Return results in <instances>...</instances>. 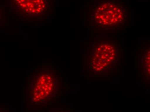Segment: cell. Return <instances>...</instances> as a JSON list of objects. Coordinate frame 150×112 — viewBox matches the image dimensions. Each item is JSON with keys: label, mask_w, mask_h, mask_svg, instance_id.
<instances>
[{"label": "cell", "mask_w": 150, "mask_h": 112, "mask_svg": "<svg viewBox=\"0 0 150 112\" xmlns=\"http://www.w3.org/2000/svg\"><path fill=\"white\" fill-rule=\"evenodd\" d=\"M129 12L126 5L113 1H99L90 6L88 20L98 30H118L127 22Z\"/></svg>", "instance_id": "2"}, {"label": "cell", "mask_w": 150, "mask_h": 112, "mask_svg": "<svg viewBox=\"0 0 150 112\" xmlns=\"http://www.w3.org/2000/svg\"><path fill=\"white\" fill-rule=\"evenodd\" d=\"M49 112H77L74 109L69 108H60L58 109H54Z\"/></svg>", "instance_id": "5"}, {"label": "cell", "mask_w": 150, "mask_h": 112, "mask_svg": "<svg viewBox=\"0 0 150 112\" xmlns=\"http://www.w3.org/2000/svg\"><path fill=\"white\" fill-rule=\"evenodd\" d=\"M61 84L59 76L52 70H42L34 77L30 84V104H51L60 95Z\"/></svg>", "instance_id": "3"}, {"label": "cell", "mask_w": 150, "mask_h": 112, "mask_svg": "<svg viewBox=\"0 0 150 112\" xmlns=\"http://www.w3.org/2000/svg\"><path fill=\"white\" fill-rule=\"evenodd\" d=\"M0 112H5L3 111H0Z\"/></svg>", "instance_id": "6"}, {"label": "cell", "mask_w": 150, "mask_h": 112, "mask_svg": "<svg viewBox=\"0 0 150 112\" xmlns=\"http://www.w3.org/2000/svg\"><path fill=\"white\" fill-rule=\"evenodd\" d=\"M16 1L18 4V6L22 9H24L27 13L33 14L39 13L45 8V5L44 1L21 0Z\"/></svg>", "instance_id": "4"}, {"label": "cell", "mask_w": 150, "mask_h": 112, "mask_svg": "<svg viewBox=\"0 0 150 112\" xmlns=\"http://www.w3.org/2000/svg\"><path fill=\"white\" fill-rule=\"evenodd\" d=\"M121 50L117 43L110 39L91 43L86 58V70L90 78H107L112 75L121 64Z\"/></svg>", "instance_id": "1"}]
</instances>
